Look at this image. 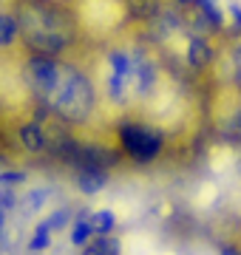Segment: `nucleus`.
<instances>
[{
	"mask_svg": "<svg viewBox=\"0 0 241 255\" xmlns=\"http://www.w3.org/2000/svg\"><path fill=\"white\" fill-rule=\"evenodd\" d=\"M26 77L31 91L68 122H83L94 111V85L83 71L71 65H60L46 54L34 57L26 65Z\"/></svg>",
	"mask_w": 241,
	"mask_h": 255,
	"instance_id": "f257e3e1",
	"label": "nucleus"
},
{
	"mask_svg": "<svg viewBox=\"0 0 241 255\" xmlns=\"http://www.w3.org/2000/svg\"><path fill=\"white\" fill-rule=\"evenodd\" d=\"M153 88V68L130 51H117L108 60V94L114 102H128L130 97H145Z\"/></svg>",
	"mask_w": 241,
	"mask_h": 255,
	"instance_id": "f03ea898",
	"label": "nucleus"
},
{
	"mask_svg": "<svg viewBox=\"0 0 241 255\" xmlns=\"http://www.w3.org/2000/svg\"><path fill=\"white\" fill-rule=\"evenodd\" d=\"M17 23L23 28V34H26L28 46L37 48L40 54H57L71 40L68 23L60 14L43 9V6H28V9H23V17Z\"/></svg>",
	"mask_w": 241,
	"mask_h": 255,
	"instance_id": "7ed1b4c3",
	"label": "nucleus"
},
{
	"mask_svg": "<svg viewBox=\"0 0 241 255\" xmlns=\"http://www.w3.org/2000/svg\"><path fill=\"white\" fill-rule=\"evenodd\" d=\"M122 145L136 162H153L162 150V136L145 125H122Z\"/></svg>",
	"mask_w": 241,
	"mask_h": 255,
	"instance_id": "20e7f679",
	"label": "nucleus"
},
{
	"mask_svg": "<svg viewBox=\"0 0 241 255\" xmlns=\"http://www.w3.org/2000/svg\"><path fill=\"white\" fill-rule=\"evenodd\" d=\"M105 184H108L105 167H100V164H83V167H80V173H77V187H80L83 196H97L100 190H105Z\"/></svg>",
	"mask_w": 241,
	"mask_h": 255,
	"instance_id": "39448f33",
	"label": "nucleus"
},
{
	"mask_svg": "<svg viewBox=\"0 0 241 255\" xmlns=\"http://www.w3.org/2000/svg\"><path fill=\"white\" fill-rule=\"evenodd\" d=\"M51 196H54V190H51V187H43V184H40V187H28V190L17 199L20 216H23V219H28V216H37L40 210L46 207V201L51 199Z\"/></svg>",
	"mask_w": 241,
	"mask_h": 255,
	"instance_id": "423d86ee",
	"label": "nucleus"
},
{
	"mask_svg": "<svg viewBox=\"0 0 241 255\" xmlns=\"http://www.w3.org/2000/svg\"><path fill=\"white\" fill-rule=\"evenodd\" d=\"M20 145L26 147L28 153H43L48 147V136H46V130H43V125L26 122V125L20 128Z\"/></svg>",
	"mask_w": 241,
	"mask_h": 255,
	"instance_id": "0eeeda50",
	"label": "nucleus"
},
{
	"mask_svg": "<svg viewBox=\"0 0 241 255\" xmlns=\"http://www.w3.org/2000/svg\"><path fill=\"white\" fill-rule=\"evenodd\" d=\"M88 210H80V213H74V224H71V247H77V250H83L85 244H91L94 238V230L91 224H88Z\"/></svg>",
	"mask_w": 241,
	"mask_h": 255,
	"instance_id": "6e6552de",
	"label": "nucleus"
},
{
	"mask_svg": "<svg viewBox=\"0 0 241 255\" xmlns=\"http://www.w3.org/2000/svg\"><path fill=\"white\" fill-rule=\"evenodd\" d=\"M88 224H91L94 236H111L114 230H117V213L108 207L94 210L91 216H88Z\"/></svg>",
	"mask_w": 241,
	"mask_h": 255,
	"instance_id": "1a4fd4ad",
	"label": "nucleus"
},
{
	"mask_svg": "<svg viewBox=\"0 0 241 255\" xmlns=\"http://www.w3.org/2000/svg\"><path fill=\"white\" fill-rule=\"evenodd\" d=\"M51 230H48V224L46 221H40L37 227L31 230V238H28V244H26V253H31V255H37V253H46L48 247H51Z\"/></svg>",
	"mask_w": 241,
	"mask_h": 255,
	"instance_id": "9d476101",
	"label": "nucleus"
},
{
	"mask_svg": "<svg viewBox=\"0 0 241 255\" xmlns=\"http://www.w3.org/2000/svg\"><path fill=\"white\" fill-rule=\"evenodd\" d=\"M91 247L97 255H122V241L117 236H94L91 238Z\"/></svg>",
	"mask_w": 241,
	"mask_h": 255,
	"instance_id": "9b49d317",
	"label": "nucleus"
},
{
	"mask_svg": "<svg viewBox=\"0 0 241 255\" xmlns=\"http://www.w3.org/2000/svg\"><path fill=\"white\" fill-rule=\"evenodd\" d=\"M187 60H190V65H204L207 60H210V48H207V43H204L202 37H193L190 40V48H187Z\"/></svg>",
	"mask_w": 241,
	"mask_h": 255,
	"instance_id": "f8f14e48",
	"label": "nucleus"
},
{
	"mask_svg": "<svg viewBox=\"0 0 241 255\" xmlns=\"http://www.w3.org/2000/svg\"><path fill=\"white\" fill-rule=\"evenodd\" d=\"M17 31H20V23L11 14H0V46L6 48V46H11L14 43V37H17Z\"/></svg>",
	"mask_w": 241,
	"mask_h": 255,
	"instance_id": "ddd939ff",
	"label": "nucleus"
},
{
	"mask_svg": "<svg viewBox=\"0 0 241 255\" xmlns=\"http://www.w3.org/2000/svg\"><path fill=\"white\" fill-rule=\"evenodd\" d=\"M43 221L48 224V230H51V233H57V230H65L71 221H74V210H71V207H57L54 213H51L48 219H43Z\"/></svg>",
	"mask_w": 241,
	"mask_h": 255,
	"instance_id": "4468645a",
	"label": "nucleus"
},
{
	"mask_svg": "<svg viewBox=\"0 0 241 255\" xmlns=\"http://www.w3.org/2000/svg\"><path fill=\"white\" fill-rule=\"evenodd\" d=\"M23 182H26V173L23 170H3L0 173V187H17Z\"/></svg>",
	"mask_w": 241,
	"mask_h": 255,
	"instance_id": "2eb2a0df",
	"label": "nucleus"
},
{
	"mask_svg": "<svg viewBox=\"0 0 241 255\" xmlns=\"http://www.w3.org/2000/svg\"><path fill=\"white\" fill-rule=\"evenodd\" d=\"M233 74H236V80H239V85H241V43L236 46V51H233Z\"/></svg>",
	"mask_w": 241,
	"mask_h": 255,
	"instance_id": "dca6fc26",
	"label": "nucleus"
},
{
	"mask_svg": "<svg viewBox=\"0 0 241 255\" xmlns=\"http://www.w3.org/2000/svg\"><path fill=\"white\" fill-rule=\"evenodd\" d=\"M219 255H241V253L236 250V247H222V250H219Z\"/></svg>",
	"mask_w": 241,
	"mask_h": 255,
	"instance_id": "f3484780",
	"label": "nucleus"
},
{
	"mask_svg": "<svg viewBox=\"0 0 241 255\" xmlns=\"http://www.w3.org/2000/svg\"><path fill=\"white\" fill-rule=\"evenodd\" d=\"M182 3H190V0H182Z\"/></svg>",
	"mask_w": 241,
	"mask_h": 255,
	"instance_id": "a211bd4d",
	"label": "nucleus"
}]
</instances>
